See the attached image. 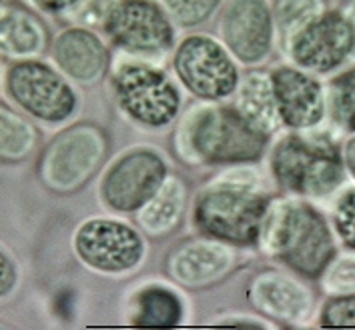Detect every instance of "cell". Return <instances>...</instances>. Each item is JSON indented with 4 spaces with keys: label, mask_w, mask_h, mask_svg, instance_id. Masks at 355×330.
<instances>
[{
    "label": "cell",
    "mask_w": 355,
    "mask_h": 330,
    "mask_svg": "<svg viewBox=\"0 0 355 330\" xmlns=\"http://www.w3.org/2000/svg\"><path fill=\"white\" fill-rule=\"evenodd\" d=\"M221 37L241 62L261 60L273 40V17L265 0H233L221 19Z\"/></svg>",
    "instance_id": "cell-12"
},
{
    "label": "cell",
    "mask_w": 355,
    "mask_h": 330,
    "mask_svg": "<svg viewBox=\"0 0 355 330\" xmlns=\"http://www.w3.org/2000/svg\"><path fill=\"white\" fill-rule=\"evenodd\" d=\"M55 145L71 154V161L44 166V181L60 190L73 188L87 181L105 150L103 136L93 130V127H75L73 130H67L56 138Z\"/></svg>",
    "instance_id": "cell-14"
},
{
    "label": "cell",
    "mask_w": 355,
    "mask_h": 330,
    "mask_svg": "<svg viewBox=\"0 0 355 330\" xmlns=\"http://www.w3.org/2000/svg\"><path fill=\"white\" fill-rule=\"evenodd\" d=\"M177 76L199 98L221 100L239 86V73L223 46L209 37L185 38L173 58Z\"/></svg>",
    "instance_id": "cell-7"
},
{
    "label": "cell",
    "mask_w": 355,
    "mask_h": 330,
    "mask_svg": "<svg viewBox=\"0 0 355 330\" xmlns=\"http://www.w3.org/2000/svg\"><path fill=\"white\" fill-rule=\"evenodd\" d=\"M78 257L101 273H123L139 264L145 244L141 235L119 220L96 219L85 222L75 237Z\"/></svg>",
    "instance_id": "cell-10"
},
{
    "label": "cell",
    "mask_w": 355,
    "mask_h": 330,
    "mask_svg": "<svg viewBox=\"0 0 355 330\" xmlns=\"http://www.w3.org/2000/svg\"><path fill=\"white\" fill-rule=\"evenodd\" d=\"M269 208L267 196L243 186L223 184L205 190L195 204L197 226L213 239L255 244Z\"/></svg>",
    "instance_id": "cell-2"
},
{
    "label": "cell",
    "mask_w": 355,
    "mask_h": 330,
    "mask_svg": "<svg viewBox=\"0 0 355 330\" xmlns=\"http://www.w3.org/2000/svg\"><path fill=\"white\" fill-rule=\"evenodd\" d=\"M329 291H355V258L339 262L327 278Z\"/></svg>",
    "instance_id": "cell-28"
},
{
    "label": "cell",
    "mask_w": 355,
    "mask_h": 330,
    "mask_svg": "<svg viewBox=\"0 0 355 330\" xmlns=\"http://www.w3.org/2000/svg\"><path fill=\"white\" fill-rule=\"evenodd\" d=\"M168 15L181 26H195L205 22L221 4V0H165Z\"/></svg>",
    "instance_id": "cell-25"
},
{
    "label": "cell",
    "mask_w": 355,
    "mask_h": 330,
    "mask_svg": "<svg viewBox=\"0 0 355 330\" xmlns=\"http://www.w3.org/2000/svg\"><path fill=\"white\" fill-rule=\"evenodd\" d=\"M2 53L15 58H26L42 53L46 35L37 17L19 6L2 8Z\"/></svg>",
    "instance_id": "cell-19"
},
{
    "label": "cell",
    "mask_w": 355,
    "mask_h": 330,
    "mask_svg": "<svg viewBox=\"0 0 355 330\" xmlns=\"http://www.w3.org/2000/svg\"><path fill=\"white\" fill-rule=\"evenodd\" d=\"M167 181V166L153 150H135L111 166L103 181V199L119 212L145 208Z\"/></svg>",
    "instance_id": "cell-9"
},
{
    "label": "cell",
    "mask_w": 355,
    "mask_h": 330,
    "mask_svg": "<svg viewBox=\"0 0 355 330\" xmlns=\"http://www.w3.org/2000/svg\"><path fill=\"white\" fill-rule=\"evenodd\" d=\"M37 140V132L28 122L19 118L10 109L2 107V158L19 161L24 158Z\"/></svg>",
    "instance_id": "cell-23"
},
{
    "label": "cell",
    "mask_w": 355,
    "mask_h": 330,
    "mask_svg": "<svg viewBox=\"0 0 355 330\" xmlns=\"http://www.w3.org/2000/svg\"><path fill=\"white\" fill-rule=\"evenodd\" d=\"M55 60L60 71L80 84H94L109 64L103 40L87 28H69L55 40Z\"/></svg>",
    "instance_id": "cell-15"
},
{
    "label": "cell",
    "mask_w": 355,
    "mask_h": 330,
    "mask_svg": "<svg viewBox=\"0 0 355 330\" xmlns=\"http://www.w3.org/2000/svg\"><path fill=\"white\" fill-rule=\"evenodd\" d=\"M271 168L285 190L309 196L329 194L343 181L339 150L325 138L289 136L281 140Z\"/></svg>",
    "instance_id": "cell-3"
},
{
    "label": "cell",
    "mask_w": 355,
    "mask_h": 330,
    "mask_svg": "<svg viewBox=\"0 0 355 330\" xmlns=\"http://www.w3.org/2000/svg\"><path fill=\"white\" fill-rule=\"evenodd\" d=\"M181 316V300L167 288L150 286L135 298L132 322L139 327H175Z\"/></svg>",
    "instance_id": "cell-20"
},
{
    "label": "cell",
    "mask_w": 355,
    "mask_h": 330,
    "mask_svg": "<svg viewBox=\"0 0 355 330\" xmlns=\"http://www.w3.org/2000/svg\"><path fill=\"white\" fill-rule=\"evenodd\" d=\"M33 2L46 12H64V10L75 8L83 0H33Z\"/></svg>",
    "instance_id": "cell-29"
},
{
    "label": "cell",
    "mask_w": 355,
    "mask_h": 330,
    "mask_svg": "<svg viewBox=\"0 0 355 330\" xmlns=\"http://www.w3.org/2000/svg\"><path fill=\"white\" fill-rule=\"evenodd\" d=\"M323 327H355V294L334 298L323 309Z\"/></svg>",
    "instance_id": "cell-26"
},
{
    "label": "cell",
    "mask_w": 355,
    "mask_h": 330,
    "mask_svg": "<svg viewBox=\"0 0 355 330\" xmlns=\"http://www.w3.org/2000/svg\"><path fill=\"white\" fill-rule=\"evenodd\" d=\"M168 275L187 286H205L229 271L231 253L205 240H191L179 246L168 258Z\"/></svg>",
    "instance_id": "cell-16"
},
{
    "label": "cell",
    "mask_w": 355,
    "mask_h": 330,
    "mask_svg": "<svg viewBox=\"0 0 355 330\" xmlns=\"http://www.w3.org/2000/svg\"><path fill=\"white\" fill-rule=\"evenodd\" d=\"M249 300L265 314L289 322L301 320L311 311V294L305 286L277 273L257 276L249 288Z\"/></svg>",
    "instance_id": "cell-17"
},
{
    "label": "cell",
    "mask_w": 355,
    "mask_h": 330,
    "mask_svg": "<svg viewBox=\"0 0 355 330\" xmlns=\"http://www.w3.org/2000/svg\"><path fill=\"white\" fill-rule=\"evenodd\" d=\"M349 10H352V17H347V19L352 20V24H354V28H355V2L352 4V8H349Z\"/></svg>",
    "instance_id": "cell-32"
},
{
    "label": "cell",
    "mask_w": 355,
    "mask_h": 330,
    "mask_svg": "<svg viewBox=\"0 0 355 330\" xmlns=\"http://www.w3.org/2000/svg\"><path fill=\"white\" fill-rule=\"evenodd\" d=\"M336 228L341 240L355 248V190H349L337 204Z\"/></svg>",
    "instance_id": "cell-27"
},
{
    "label": "cell",
    "mask_w": 355,
    "mask_h": 330,
    "mask_svg": "<svg viewBox=\"0 0 355 330\" xmlns=\"http://www.w3.org/2000/svg\"><path fill=\"white\" fill-rule=\"evenodd\" d=\"M263 246L289 268L318 278L334 257V240L318 210L301 202H275L263 220Z\"/></svg>",
    "instance_id": "cell-1"
},
{
    "label": "cell",
    "mask_w": 355,
    "mask_h": 330,
    "mask_svg": "<svg viewBox=\"0 0 355 330\" xmlns=\"http://www.w3.org/2000/svg\"><path fill=\"white\" fill-rule=\"evenodd\" d=\"M331 112L345 130H355V68L331 82Z\"/></svg>",
    "instance_id": "cell-24"
},
{
    "label": "cell",
    "mask_w": 355,
    "mask_h": 330,
    "mask_svg": "<svg viewBox=\"0 0 355 330\" xmlns=\"http://www.w3.org/2000/svg\"><path fill=\"white\" fill-rule=\"evenodd\" d=\"M355 51V28L341 12H323L291 38V56L301 68L329 73Z\"/></svg>",
    "instance_id": "cell-11"
},
{
    "label": "cell",
    "mask_w": 355,
    "mask_h": 330,
    "mask_svg": "<svg viewBox=\"0 0 355 330\" xmlns=\"http://www.w3.org/2000/svg\"><path fill=\"white\" fill-rule=\"evenodd\" d=\"M15 280H17L15 264L6 255H2V294L10 293V288L15 286Z\"/></svg>",
    "instance_id": "cell-30"
},
{
    "label": "cell",
    "mask_w": 355,
    "mask_h": 330,
    "mask_svg": "<svg viewBox=\"0 0 355 330\" xmlns=\"http://www.w3.org/2000/svg\"><path fill=\"white\" fill-rule=\"evenodd\" d=\"M345 163L349 166V170L354 172L355 176V138H352L345 147Z\"/></svg>",
    "instance_id": "cell-31"
},
{
    "label": "cell",
    "mask_w": 355,
    "mask_h": 330,
    "mask_svg": "<svg viewBox=\"0 0 355 330\" xmlns=\"http://www.w3.org/2000/svg\"><path fill=\"white\" fill-rule=\"evenodd\" d=\"M323 12V0H277L275 4L277 28L289 40Z\"/></svg>",
    "instance_id": "cell-22"
},
{
    "label": "cell",
    "mask_w": 355,
    "mask_h": 330,
    "mask_svg": "<svg viewBox=\"0 0 355 330\" xmlns=\"http://www.w3.org/2000/svg\"><path fill=\"white\" fill-rule=\"evenodd\" d=\"M121 109L145 127H165L181 110V92L163 71L125 64L114 78Z\"/></svg>",
    "instance_id": "cell-5"
},
{
    "label": "cell",
    "mask_w": 355,
    "mask_h": 330,
    "mask_svg": "<svg viewBox=\"0 0 355 330\" xmlns=\"http://www.w3.org/2000/svg\"><path fill=\"white\" fill-rule=\"evenodd\" d=\"M235 110L251 127L261 130L263 134H269L271 130H275L281 116L277 110L275 92H273L271 74L259 73V71L247 74L239 86Z\"/></svg>",
    "instance_id": "cell-18"
},
{
    "label": "cell",
    "mask_w": 355,
    "mask_h": 330,
    "mask_svg": "<svg viewBox=\"0 0 355 330\" xmlns=\"http://www.w3.org/2000/svg\"><path fill=\"white\" fill-rule=\"evenodd\" d=\"M105 33L132 55H161L175 42L173 22L153 0H116L105 15Z\"/></svg>",
    "instance_id": "cell-6"
},
{
    "label": "cell",
    "mask_w": 355,
    "mask_h": 330,
    "mask_svg": "<svg viewBox=\"0 0 355 330\" xmlns=\"http://www.w3.org/2000/svg\"><path fill=\"white\" fill-rule=\"evenodd\" d=\"M189 140L195 154L211 165L253 163L265 150L267 134L251 127L235 109L201 110L191 129Z\"/></svg>",
    "instance_id": "cell-4"
},
{
    "label": "cell",
    "mask_w": 355,
    "mask_h": 330,
    "mask_svg": "<svg viewBox=\"0 0 355 330\" xmlns=\"http://www.w3.org/2000/svg\"><path fill=\"white\" fill-rule=\"evenodd\" d=\"M185 202V188L177 178L165 181L163 188L145 204L141 214V224L150 235H163L171 230L183 212Z\"/></svg>",
    "instance_id": "cell-21"
},
{
    "label": "cell",
    "mask_w": 355,
    "mask_h": 330,
    "mask_svg": "<svg viewBox=\"0 0 355 330\" xmlns=\"http://www.w3.org/2000/svg\"><path fill=\"white\" fill-rule=\"evenodd\" d=\"M281 120L289 129L315 127L325 112V96L315 78L291 66L271 73Z\"/></svg>",
    "instance_id": "cell-13"
},
{
    "label": "cell",
    "mask_w": 355,
    "mask_h": 330,
    "mask_svg": "<svg viewBox=\"0 0 355 330\" xmlns=\"http://www.w3.org/2000/svg\"><path fill=\"white\" fill-rule=\"evenodd\" d=\"M8 94L20 109L44 122H62L76 109L75 91L53 66L38 60H20L6 76Z\"/></svg>",
    "instance_id": "cell-8"
}]
</instances>
